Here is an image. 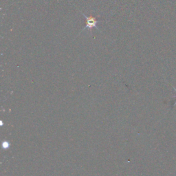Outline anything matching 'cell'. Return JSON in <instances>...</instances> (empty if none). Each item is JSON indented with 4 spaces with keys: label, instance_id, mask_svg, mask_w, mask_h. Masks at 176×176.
Returning <instances> with one entry per match:
<instances>
[{
    "label": "cell",
    "instance_id": "cell-1",
    "mask_svg": "<svg viewBox=\"0 0 176 176\" xmlns=\"http://www.w3.org/2000/svg\"><path fill=\"white\" fill-rule=\"evenodd\" d=\"M80 13H81V15L83 17H85V20H86V26L81 30L80 33H81L83 31H84L85 29H88H88H92V28H96L98 30H100L99 27L97 26L98 23H99L100 22L99 21V20L96 19V17H94L93 16L88 17L87 15H85V14L83 13L82 12H80Z\"/></svg>",
    "mask_w": 176,
    "mask_h": 176
},
{
    "label": "cell",
    "instance_id": "cell-2",
    "mask_svg": "<svg viewBox=\"0 0 176 176\" xmlns=\"http://www.w3.org/2000/svg\"><path fill=\"white\" fill-rule=\"evenodd\" d=\"M171 87H172L173 88H174V90L176 92V88H175V87H174V86H173V85H171ZM175 105H176V101H175V102L174 103V105H173V106H175Z\"/></svg>",
    "mask_w": 176,
    "mask_h": 176
}]
</instances>
